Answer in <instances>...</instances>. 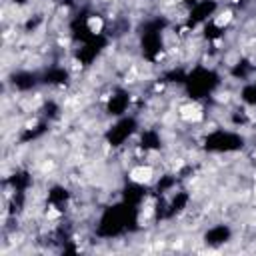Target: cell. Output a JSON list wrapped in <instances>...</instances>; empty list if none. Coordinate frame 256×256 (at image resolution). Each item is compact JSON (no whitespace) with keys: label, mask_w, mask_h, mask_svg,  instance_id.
Returning <instances> with one entry per match:
<instances>
[{"label":"cell","mask_w":256,"mask_h":256,"mask_svg":"<svg viewBox=\"0 0 256 256\" xmlns=\"http://www.w3.org/2000/svg\"><path fill=\"white\" fill-rule=\"evenodd\" d=\"M132 216V208L130 206H116L112 210H108L102 218V224H100V234L104 236H112V234H118L126 224H128V218Z\"/></svg>","instance_id":"cell-1"},{"label":"cell","mask_w":256,"mask_h":256,"mask_svg":"<svg viewBox=\"0 0 256 256\" xmlns=\"http://www.w3.org/2000/svg\"><path fill=\"white\" fill-rule=\"evenodd\" d=\"M216 84V76L208 70H196L190 78H188V88H190V94H194L196 98L210 92L212 86Z\"/></svg>","instance_id":"cell-2"},{"label":"cell","mask_w":256,"mask_h":256,"mask_svg":"<svg viewBox=\"0 0 256 256\" xmlns=\"http://www.w3.org/2000/svg\"><path fill=\"white\" fill-rule=\"evenodd\" d=\"M242 146V138L230 132H216L206 140V148L210 150H236Z\"/></svg>","instance_id":"cell-3"},{"label":"cell","mask_w":256,"mask_h":256,"mask_svg":"<svg viewBox=\"0 0 256 256\" xmlns=\"http://www.w3.org/2000/svg\"><path fill=\"white\" fill-rule=\"evenodd\" d=\"M132 128H134V120H122L120 124H116V126L110 130V134H108L110 144L118 146L120 142H124V140L128 138V134L132 132Z\"/></svg>","instance_id":"cell-4"},{"label":"cell","mask_w":256,"mask_h":256,"mask_svg":"<svg viewBox=\"0 0 256 256\" xmlns=\"http://www.w3.org/2000/svg\"><path fill=\"white\" fill-rule=\"evenodd\" d=\"M142 46H144V54L148 58H152L158 50H160V36L156 30H148L144 34V40H142Z\"/></svg>","instance_id":"cell-5"},{"label":"cell","mask_w":256,"mask_h":256,"mask_svg":"<svg viewBox=\"0 0 256 256\" xmlns=\"http://www.w3.org/2000/svg\"><path fill=\"white\" fill-rule=\"evenodd\" d=\"M100 46H102V40H100V38H98V40H96V38H92V40H90V42L80 50V58H82L84 62H90V60L96 56V52L100 50Z\"/></svg>","instance_id":"cell-6"},{"label":"cell","mask_w":256,"mask_h":256,"mask_svg":"<svg viewBox=\"0 0 256 256\" xmlns=\"http://www.w3.org/2000/svg\"><path fill=\"white\" fill-rule=\"evenodd\" d=\"M212 10H214V2H200V4L194 8V12H192L190 22L194 24V22H198V20H204Z\"/></svg>","instance_id":"cell-7"},{"label":"cell","mask_w":256,"mask_h":256,"mask_svg":"<svg viewBox=\"0 0 256 256\" xmlns=\"http://www.w3.org/2000/svg\"><path fill=\"white\" fill-rule=\"evenodd\" d=\"M126 104H128V96H126L124 92H118L116 96H112V100H110V104H108V110H110L112 114H120V112H124Z\"/></svg>","instance_id":"cell-8"},{"label":"cell","mask_w":256,"mask_h":256,"mask_svg":"<svg viewBox=\"0 0 256 256\" xmlns=\"http://www.w3.org/2000/svg\"><path fill=\"white\" fill-rule=\"evenodd\" d=\"M226 238H228V228H224V226L212 228V230L206 234V240H208L210 244H220V242H224Z\"/></svg>","instance_id":"cell-9"},{"label":"cell","mask_w":256,"mask_h":256,"mask_svg":"<svg viewBox=\"0 0 256 256\" xmlns=\"http://www.w3.org/2000/svg\"><path fill=\"white\" fill-rule=\"evenodd\" d=\"M14 84H16L18 88L26 90V88H30V86L34 84V76H32V74H16V76H14Z\"/></svg>","instance_id":"cell-10"},{"label":"cell","mask_w":256,"mask_h":256,"mask_svg":"<svg viewBox=\"0 0 256 256\" xmlns=\"http://www.w3.org/2000/svg\"><path fill=\"white\" fill-rule=\"evenodd\" d=\"M140 198H142V192H140V188H136V186H130V188L126 190V202L134 204V202H138Z\"/></svg>","instance_id":"cell-11"},{"label":"cell","mask_w":256,"mask_h":256,"mask_svg":"<svg viewBox=\"0 0 256 256\" xmlns=\"http://www.w3.org/2000/svg\"><path fill=\"white\" fill-rule=\"evenodd\" d=\"M46 80L48 82H64L66 80V72L64 70H50L46 74Z\"/></svg>","instance_id":"cell-12"},{"label":"cell","mask_w":256,"mask_h":256,"mask_svg":"<svg viewBox=\"0 0 256 256\" xmlns=\"http://www.w3.org/2000/svg\"><path fill=\"white\" fill-rule=\"evenodd\" d=\"M244 100L250 102V104H256V86H246L244 92H242Z\"/></svg>","instance_id":"cell-13"},{"label":"cell","mask_w":256,"mask_h":256,"mask_svg":"<svg viewBox=\"0 0 256 256\" xmlns=\"http://www.w3.org/2000/svg\"><path fill=\"white\" fill-rule=\"evenodd\" d=\"M142 144H144L146 148H154V146L158 144V138H156V134H152V132L144 134V138H142Z\"/></svg>","instance_id":"cell-14"},{"label":"cell","mask_w":256,"mask_h":256,"mask_svg":"<svg viewBox=\"0 0 256 256\" xmlns=\"http://www.w3.org/2000/svg\"><path fill=\"white\" fill-rule=\"evenodd\" d=\"M66 198V192L62 190V188H54L52 192H50V200L52 202H62Z\"/></svg>","instance_id":"cell-15"},{"label":"cell","mask_w":256,"mask_h":256,"mask_svg":"<svg viewBox=\"0 0 256 256\" xmlns=\"http://www.w3.org/2000/svg\"><path fill=\"white\" fill-rule=\"evenodd\" d=\"M184 202H186V196H184V194H180V196H178V198H176V200L172 202V212H176V210H180V206H182Z\"/></svg>","instance_id":"cell-16"}]
</instances>
